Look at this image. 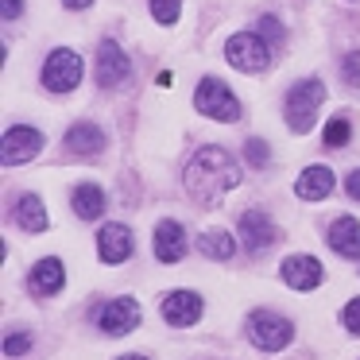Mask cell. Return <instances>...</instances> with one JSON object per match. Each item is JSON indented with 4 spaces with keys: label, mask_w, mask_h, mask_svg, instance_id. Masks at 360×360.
Returning <instances> with one entry per match:
<instances>
[{
    "label": "cell",
    "mask_w": 360,
    "mask_h": 360,
    "mask_svg": "<svg viewBox=\"0 0 360 360\" xmlns=\"http://www.w3.org/2000/svg\"><path fill=\"white\" fill-rule=\"evenodd\" d=\"M233 186H240V167L225 148H198L186 163V194L198 205H217Z\"/></svg>",
    "instance_id": "obj_1"
},
{
    "label": "cell",
    "mask_w": 360,
    "mask_h": 360,
    "mask_svg": "<svg viewBox=\"0 0 360 360\" xmlns=\"http://www.w3.org/2000/svg\"><path fill=\"white\" fill-rule=\"evenodd\" d=\"M326 101V86L318 78H306V82H295L283 101V112H287V124L295 132H310L314 120H318V109Z\"/></svg>",
    "instance_id": "obj_2"
},
{
    "label": "cell",
    "mask_w": 360,
    "mask_h": 360,
    "mask_svg": "<svg viewBox=\"0 0 360 360\" xmlns=\"http://www.w3.org/2000/svg\"><path fill=\"white\" fill-rule=\"evenodd\" d=\"M225 58L244 74H259L271 63V47L264 43L259 32H236V35H229V43H225Z\"/></svg>",
    "instance_id": "obj_3"
},
{
    "label": "cell",
    "mask_w": 360,
    "mask_h": 360,
    "mask_svg": "<svg viewBox=\"0 0 360 360\" xmlns=\"http://www.w3.org/2000/svg\"><path fill=\"white\" fill-rule=\"evenodd\" d=\"M194 109L202 112V117L225 120V124H233V120L240 117V101H236L233 89L221 78H202V86H198V94H194Z\"/></svg>",
    "instance_id": "obj_4"
},
{
    "label": "cell",
    "mask_w": 360,
    "mask_h": 360,
    "mask_svg": "<svg viewBox=\"0 0 360 360\" xmlns=\"http://www.w3.org/2000/svg\"><path fill=\"white\" fill-rule=\"evenodd\" d=\"M248 337L256 349L264 352H279L290 345V337H295V326H290V318H279V314L271 310H256L248 318Z\"/></svg>",
    "instance_id": "obj_5"
},
{
    "label": "cell",
    "mask_w": 360,
    "mask_h": 360,
    "mask_svg": "<svg viewBox=\"0 0 360 360\" xmlns=\"http://www.w3.org/2000/svg\"><path fill=\"white\" fill-rule=\"evenodd\" d=\"M82 82V58L74 51H51L47 63H43V86L51 94H70Z\"/></svg>",
    "instance_id": "obj_6"
},
{
    "label": "cell",
    "mask_w": 360,
    "mask_h": 360,
    "mask_svg": "<svg viewBox=\"0 0 360 360\" xmlns=\"http://www.w3.org/2000/svg\"><path fill=\"white\" fill-rule=\"evenodd\" d=\"M43 148V132L39 128H27V124H16L4 132V140H0V159L8 167L16 163H27V159H35Z\"/></svg>",
    "instance_id": "obj_7"
},
{
    "label": "cell",
    "mask_w": 360,
    "mask_h": 360,
    "mask_svg": "<svg viewBox=\"0 0 360 360\" xmlns=\"http://www.w3.org/2000/svg\"><path fill=\"white\" fill-rule=\"evenodd\" d=\"M97 326L105 329L109 337H124L132 333L136 326H140V302L136 298H109V302L101 306V314H97Z\"/></svg>",
    "instance_id": "obj_8"
},
{
    "label": "cell",
    "mask_w": 360,
    "mask_h": 360,
    "mask_svg": "<svg viewBox=\"0 0 360 360\" xmlns=\"http://www.w3.org/2000/svg\"><path fill=\"white\" fill-rule=\"evenodd\" d=\"M128 78H132L128 55L120 51V43L105 39L101 47H97V82H101V89H117V86H124Z\"/></svg>",
    "instance_id": "obj_9"
},
{
    "label": "cell",
    "mask_w": 360,
    "mask_h": 360,
    "mask_svg": "<svg viewBox=\"0 0 360 360\" xmlns=\"http://www.w3.org/2000/svg\"><path fill=\"white\" fill-rule=\"evenodd\" d=\"M275 236H279V229L271 225V217H267L264 210H248L240 217V240L248 252H264L275 244Z\"/></svg>",
    "instance_id": "obj_10"
},
{
    "label": "cell",
    "mask_w": 360,
    "mask_h": 360,
    "mask_svg": "<svg viewBox=\"0 0 360 360\" xmlns=\"http://www.w3.org/2000/svg\"><path fill=\"white\" fill-rule=\"evenodd\" d=\"M151 248H155V259L163 264H179L186 256V229L179 221H159L155 236H151Z\"/></svg>",
    "instance_id": "obj_11"
},
{
    "label": "cell",
    "mask_w": 360,
    "mask_h": 360,
    "mask_svg": "<svg viewBox=\"0 0 360 360\" xmlns=\"http://www.w3.org/2000/svg\"><path fill=\"white\" fill-rule=\"evenodd\" d=\"M163 318L171 326H194L202 318V295H194V290H171L163 298Z\"/></svg>",
    "instance_id": "obj_12"
},
{
    "label": "cell",
    "mask_w": 360,
    "mask_h": 360,
    "mask_svg": "<svg viewBox=\"0 0 360 360\" xmlns=\"http://www.w3.org/2000/svg\"><path fill=\"white\" fill-rule=\"evenodd\" d=\"M283 279H287V287H295V290H314L321 279H326V271H321V264L314 256H290L287 264H283Z\"/></svg>",
    "instance_id": "obj_13"
},
{
    "label": "cell",
    "mask_w": 360,
    "mask_h": 360,
    "mask_svg": "<svg viewBox=\"0 0 360 360\" xmlns=\"http://www.w3.org/2000/svg\"><path fill=\"white\" fill-rule=\"evenodd\" d=\"M63 283H66V267H63V259H55V256L39 259V264L32 267V275H27V287H32L35 295H43V298L58 295Z\"/></svg>",
    "instance_id": "obj_14"
},
{
    "label": "cell",
    "mask_w": 360,
    "mask_h": 360,
    "mask_svg": "<svg viewBox=\"0 0 360 360\" xmlns=\"http://www.w3.org/2000/svg\"><path fill=\"white\" fill-rule=\"evenodd\" d=\"M97 252H101L105 264H124L132 256V233L124 225H105L97 236Z\"/></svg>",
    "instance_id": "obj_15"
},
{
    "label": "cell",
    "mask_w": 360,
    "mask_h": 360,
    "mask_svg": "<svg viewBox=\"0 0 360 360\" xmlns=\"http://www.w3.org/2000/svg\"><path fill=\"white\" fill-rule=\"evenodd\" d=\"M329 190H333V171L329 167H306L302 174H298L295 182V194L302 198V202H321V198H329Z\"/></svg>",
    "instance_id": "obj_16"
},
{
    "label": "cell",
    "mask_w": 360,
    "mask_h": 360,
    "mask_svg": "<svg viewBox=\"0 0 360 360\" xmlns=\"http://www.w3.org/2000/svg\"><path fill=\"white\" fill-rule=\"evenodd\" d=\"M329 248L337 252V256L352 259L360 256V221L356 217H341L329 225Z\"/></svg>",
    "instance_id": "obj_17"
},
{
    "label": "cell",
    "mask_w": 360,
    "mask_h": 360,
    "mask_svg": "<svg viewBox=\"0 0 360 360\" xmlns=\"http://www.w3.org/2000/svg\"><path fill=\"white\" fill-rule=\"evenodd\" d=\"M66 148H70L74 155H101L105 132L97 124H89V120H82V124H74L70 132H66Z\"/></svg>",
    "instance_id": "obj_18"
},
{
    "label": "cell",
    "mask_w": 360,
    "mask_h": 360,
    "mask_svg": "<svg viewBox=\"0 0 360 360\" xmlns=\"http://www.w3.org/2000/svg\"><path fill=\"white\" fill-rule=\"evenodd\" d=\"M70 205H74V213H78L82 221H94V217L105 213V190L94 186V182H82V186L74 190Z\"/></svg>",
    "instance_id": "obj_19"
},
{
    "label": "cell",
    "mask_w": 360,
    "mask_h": 360,
    "mask_svg": "<svg viewBox=\"0 0 360 360\" xmlns=\"http://www.w3.org/2000/svg\"><path fill=\"white\" fill-rule=\"evenodd\" d=\"M16 225L27 229V233H43L47 229V210H43L39 194H24L16 202Z\"/></svg>",
    "instance_id": "obj_20"
},
{
    "label": "cell",
    "mask_w": 360,
    "mask_h": 360,
    "mask_svg": "<svg viewBox=\"0 0 360 360\" xmlns=\"http://www.w3.org/2000/svg\"><path fill=\"white\" fill-rule=\"evenodd\" d=\"M198 248H202V256H210V259H229L236 252V244H233V236H229L225 229H210V233H202Z\"/></svg>",
    "instance_id": "obj_21"
},
{
    "label": "cell",
    "mask_w": 360,
    "mask_h": 360,
    "mask_svg": "<svg viewBox=\"0 0 360 360\" xmlns=\"http://www.w3.org/2000/svg\"><path fill=\"white\" fill-rule=\"evenodd\" d=\"M349 136H352V124L345 117H333L326 124V148H345V143H349Z\"/></svg>",
    "instance_id": "obj_22"
},
{
    "label": "cell",
    "mask_w": 360,
    "mask_h": 360,
    "mask_svg": "<svg viewBox=\"0 0 360 360\" xmlns=\"http://www.w3.org/2000/svg\"><path fill=\"white\" fill-rule=\"evenodd\" d=\"M148 4H151V16L163 27H171L179 20V8H182V0H148Z\"/></svg>",
    "instance_id": "obj_23"
},
{
    "label": "cell",
    "mask_w": 360,
    "mask_h": 360,
    "mask_svg": "<svg viewBox=\"0 0 360 360\" xmlns=\"http://www.w3.org/2000/svg\"><path fill=\"white\" fill-rule=\"evenodd\" d=\"M259 35H264V43H267V47H283V39H287V32H283V24H279V20H275V16H264V20H259Z\"/></svg>",
    "instance_id": "obj_24"
},
{
    "label": "cell",
    "mask_w": 360,
    "mask_h": 360,
    "mask_svg": "<svg viewBox=\"0 0 360 360\" xmlns=\"http://www.w3.org/2000/svg\"><path fill=\"white\" fill-rule=\"evenodd\" d=\"M341 74L349 86H360V51H349V55L341 58Z\"/></svg>",
    "instance_id": "obj_25"
},
{
    "label": "cell",
    "mask_w": 360,
    "mask_h": 360,
    "mask_svg": "<svg viewBox=\"0 0 360 360\" xmlns=\"http://www.w3.org/2000/svg\"><path fill=\"white\" fill-rule=\"evenodd\" d=\"M244 155H248L252 167H267V143L264 140H248L244 143Z\"/></svg>",
    "instance_id": "obj_26"
},
{
    "label": "cell",
    "mask_w": 360,
    "mask_h": 360,
    "mask_svg": "<svg viewBox=\"0 0 360 360\" xmlns=\"http://www.w3.org/2000/svg\"><path fill=\"white\" fill-rule=\"evenodd\" d=\"M32 349V333H12L8 341H4V352L8 356H20V352H27Z\"/></svg>",
    "instance_id": "obj_27"
},
{
    "label": "cell",
    "mask_w": 360,
    "mask_h": 360,
    "mask_svg": "<svg viewBox=\"0 0 360 360\" xmlns=\"http://www.w3.org/2000/svg\"><path fill=\"white\" fill-rule=\"evenodd\" d=\"M341 318H345V329L360 337V298H352V302L345 306V314H341Z\"/></svg>",
    "instance_id": "obj_28"
},
{
    "label": "cell",
    "mask_w": 360,
    "mask_h": 360,
    "mask_svg": "<svg viewBox=\"0 0 360 360\" xmlns=\"http://www.w3.org/2000/svg\"><path fill=\"white\" fill-rule=\"evenodd\" d=\"M4 4V20H20V12H24V0H0Z\"/></svg>",
    "instance_id": "obj_29"
},
{
    "label": "cell",
    "mask_w": 360,
    "mask_h": 360,
    "mask_svg": "<svg viewBox=\"0 0 360 360\" xmlns=\"http://www.w3.org/2000/svg\"><path fill=\"white\" fill-rule=\"evenodd\" d=\"M345 190H349V198H356V202H360V171H352L349 179H345Z\"/></svg>",
    "instance_id": "obj_30"
},
{
    "label": "cell",
    "mask_w": 360,
    "mask_h": 360,
    "mask_svg": "<svg viewBox=\"0 0 360 360\" xmlns=\"http://www.w3.org/2000/svg\"><path fill=\"white\" fill-rule=\"evenodd\" d=\"M66 8H89V4H94V0H63Z\"/></svg>",
    "instance_id": "obj_31"
},
{
    "label": "cell",
    "mask_w": 360,
    "mask_h": 360,
    "mask_svg": "<svg viewBox=\"0 0 360 360\" xmlns=\"http://www.w3.org/2000/svg\"><path fill=\"white\" fill-rule=\"evenodd\" d=\"M117 360H148V356H140V352H132V356H117Z\"/></svg>",
    "instance_id": "obj_32"
}]
</instances>
